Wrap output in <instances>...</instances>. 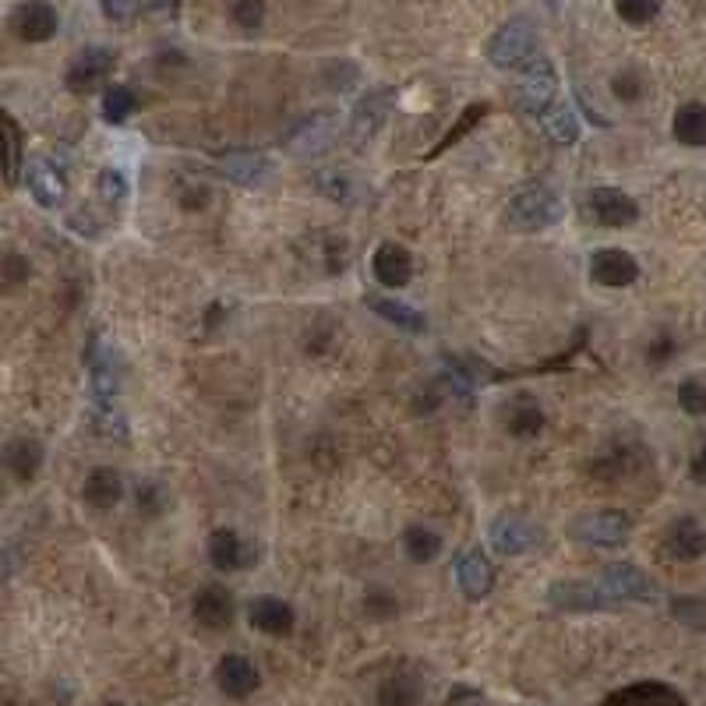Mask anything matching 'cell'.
Segmentation results:
<instances>
[{
    "mask_svg": "<svg viewBox=\"0 0 706 706\" xmlns=\"http://www.w3.org/2000/svg\"><path fill=\"white\" fill-rule=\"evenodd\" d=\"M562 216H565L562 198L551 188H541V184L516 191L505 205V223L519 234H541L547 226H555Z\"/></svg>",
    "mask_w": 706,
    "mask_h": 706,
    "instance_id": "1",
    "label": "cell"
},
{
    "mask_svg": "<svg viewBox=\"0 0 706 706\" xmlns=\"http://www.w3.org/2000/svg\"><path fill=\"white\" fill-rule=\"evenodd\" d=\"M533 56H537V36H533V25L527 18L505 22L488 42V61L494 67H502V71L527 67Z\"/></svg>",
    "mask_w": 706,
    "mask_h": 706,
    "instance_id": "2",
    "label": "cell"
},
{
    "mask_svg": "<svg viewBox=\"0 0 706 706\" xmlns=\"http://www.w3.org/2000/svg\"><path fill=\"white\" fill-rule=\"evenodd\" d=\"M555 103H558V71L547 56H533V61L522 67V78H519V106L527 110L530 117L541 121Z\"/></svg>",
    "mask_w": 706,
    "mask_h": 706,
    "instance_id": "3",
    "label": "cell"
},
{
    "mask_svg": "<svg viewBox=\"0 0 706 706\" xmlns=\"http://www.w3.org/2000/svg\"><path fill=\"white\" fill-rule=\"evenodd\" d=\"M632 533V519L621 508H604V513H587L572 522V537L590 547H618Z\"/></svg>",
    "mask_w": 706,
    "mask_h": 706,
    "instance_id": "4",
    "label": "cell"
},
{
    "mask_svg": "<svg viewBox=\"0 0 706 706\" xmlns=\"http://www.w3.org/2000/svg\"><path fill=\"white\" fill-rule=\"evenodd\" d=\"M601 587L612 593L615 601H632V604H657L660 601V587L657 579H650L640 565L632 562H615L607 565L601 576Z\"/></svg>",
    "mask_w": 706,
    "mask_h": 706,
    "instance_id": "5",
    "label": "cell"
},
{
    "mask_svg": "<svg viewBox=\"0 0 706 706\" xmlns=\"http://www.w3.org/2000/svg\"><path fill=\"white\" fill-rule=\"evenodd\" d=\"M336 141V113L318 110L307 117L293 121V127L282 135V149L290 155H318Z\"/></svg>",
    "mask_w": 706,
    "mask_h": 706,
    "instance_id": "6",
    "label": "cell"
},
{
    "mask_svg": "<svg viewBox=\"0 0 706 706\" xmlns=\"http://www.w3.org/2000/svg\"><path fill=\"white\" fill-rule=\"evenodd\" d=\"M590 279L604 290H626L640 279V262L621 248H601L590 254Z\"/></svg>",
    "mask_w": 706,
    "mask_h": 706,
    "instance_id": "7",
    "label": "cell"
},
{
    "mask_svg": "<svg viewBox=\"0 0 706 706\" xmlns=\"http://www.w3.org/2000/svg\"><path fill=\"white\" fill-rule=\"evenodd\" d=\"M547 601H551V607H558V612H607V607L618 604L601 583L593 587V583H579V579L551 583Z\"/></svg>",
    "mask_w": 706,
    "mask_h": 706,
    "instance_id": "8",
    "label": "cell"
},
{
    "mask_svg": "<svg viewBox=\"0 0 706 706\" xmlns=\"http://www.w3.org/2000/svg\"><path fill=\"white\" fill-rule=\"evenodd\" d=\"M56 28H61V18H56V8L47 0H25L11 14V33L22 42H47L56 36Z\"/></svg>",
    "mask_w": 706,
    "mask_h": 706,
    "instance_id": "9",
    "label": "cell"
},
{
    "mask_svg": "<svg viewBox=\"0 0 706 706\" xmlns=\"http://www.w3.org/2000/svg\"><path fill=\"white\" fill-rule=\"evenodd\" d=\"M191 615H194V621L202 629H212V632L230 629L234 618H237V601H234V593L226 590V587L209 583V587H202V590L194 593Z\"/></svg>",
    "mask_w": 706,
    "mask_h": 706,
    "instance_id": "10",
    "label": "cell"
},
{
    "mask_svg": "<svg viewBox=\"0 0 706 706\" xmlns=\"http://www.w3.org/2000/svg\"><path fill=\"white\" fill-rule=\"evenodd\" d=\"M110 71H113V53L106 47H89L71 61L64 81L75 96H89L110 78Z\"/></svg>",
    "mask_w": 706,
    "mask_h": 706,
    "instance_id": "11",
    "label": "cell"
},
{
    "mask_svg": "<svg viewBox=\"0 0 706 706\" xmlns=\"http://www.w3.org/2000/svg\"><path fill=\"white\" fill-rule=\"evenodd\" d=\"M371 273L386 290H403L414 279V254L395 240H381L371 254Z\"/></svg>",
    "mask_w": 706,
    "mask_h": 706,
    "instance_id": "12",
    "label": "cell"
},
{
    "mask_svg": "<svg viewBox=\"0 0 706 706\" xmlns=\"http://www.w3.org/2000/svg\"><path fill=\"white\" fill-rule=\"evenodd\" d=\"M587 205H590V216L601 226H612V230H621V226H632L635 219H640V205H635V198L618 191V188H593Z\"/></svg>",
    "mask_w": 706,
    "mask_h": 706,
    "instance_id": "13",
    "label": "cell"
},
{
    "mask_svg": "<svg viewBox=\"0 0 706 706\" xmlns=\"http://www.w3.org/2000/svg\"><path fill=\"white\" fill-rule=\"evenodd\" d=\"M544 541V530L522 516H499L491 522V544L499 555H527Z\"/></svg>",
    "mask_w": 706,
    "mask_h": 706,
    "instance_id": "14",
    "label": "cell"
},
{
    "mask_svg": "<svg viewBox=\"0 0 706 706\" xmlns=\"http://www.w3.org/2000/svg\"><path fill=\"white\" fill-rule=\"evenodd\" d=\"M660 544H664V555H668L671 562H696L706 555V530L699 527V519L678 516L668 522Z\"/></svg>",
    "mask_w": 706,
    "mask_h": 706,
    "instance_id": "15",
    "label": "cell"
},
{
    "mask_svg": "<svg viewBox=\"0 0 706 706\" xmlns=\"http://www.w3.org/2000/svg\"><path fill=\"white\" fill-rule=\"evenodd\" d=\"M254 558H259V551H254V544H248L244 537H240L237 530H216L209 537V562H212V569H219V572H240V569H248V565H254Z\"/></svg>",
    "mask_w": 706,
    "mask_h": 706,
    "instance_id": "16",
    "label": "cell"
},
{
    "mask_svg": "<svg viewBox=\"0 0 706 706\" xmlns=\"http://www.w3.org/2000/svg\"><path fill=\"white\" fill-rule=\"evenodd\" d=\"M89 386H92L96 409H113L121 392V378H117V367H113L110 346H103L99 339H92L89 346Z\"/></svg>",
    "mask_w": 706,
    "mask_h": 706,
    "instance_id": "17",
    "label": "cell"
},
{
    "mask_svg": "<svg viewBox=\"0 0 706 706\" xmlns=\"http://www.w3.org/2000/svg\"><path fill=\"white\" fill-rule=\"evenodd\" d=\"M216 685H219L223 696L248 699L251 692L262 685V675H259V668H254V664L244 654H226L216 664Z\"/></svg>",
    "mask_w": 706,
    "mask_h": 706,
    "instance_id": "18",
    "label": "cell"
},
{
    "mask_svg": "<svg viewBox=\"0 0 706 706\" xmlns=\"http://www.w3.org/2000/svg\"><path fill=\"white\" fill-rule=\"evenodd\" d=\"M25 184H28V191H33L36 198V205L42 209H56L64 202V194H67V177H64V169L50 163V160H33L25 169Z\"/></svg>",
    "mask_w": 706,
    "mask_h": 706,
    "instance_id": "19",
    "label": "cell"
},
{
    "mask_svg": "<svg viewBox=\"0 0 706 706\" xmlns=\"http://www.w3.org/2000/svg\"><path fill=\"white\" fill-rule=\"evenodd\" d=\"M248 618H251V629H259L265 635H276V640H282V635H290L293 626H297V612L293 607L282 601V597H254L251 607H248Z\"/></svg>",
    "mask_w": 706,
    "mask_h": 706,
    "instance_id": "20",
    "label": "cell"
},
{
    "mask_svg": "<svg viewBox=\"0 0 706 706\" xmlns=\"http://www.w3.org/2000/svg\"><path fill=\"white\" fill-rule=\"evenodd\" d=\"M604 706H689L685 696L668 682H632L626 689L612 692Z\"/></svg>",
    "mask_w": 706,
    "mask_h": 706,
    "instance_id": "21",
    "label": "cell"
},
{
    "mask_svg": "<svg viewBox=\"0 0 706 706\" xmlns=\"http://www.w3.org/2000/svg\"><path fill=\"white\" fill-rule=\"evenodd\" d=\"M389 110H392V89H371L367 96H361V103L353 106V121H350V131L357 141H367L381 131V124L389 121Z\"/></svg>",
    "mask_w": 706,
    "mask_h": 706,
    "instance_id": "22",
    "label": "cell"
},
{
    "mask_svg": "<svg viewBox=\"0 0 706 706\" xmlns=\"http://www.w3.org/2000/svg\"><path fill=\"white\" fill-rule=\"evenodd\" d=\"M456 583L463 590L466 601H480L488 597L494 587V565L488 562L484 551H466L456 562Z\"/></svg>",
    "mask_w": 706,
    "mask_h": 706,
    "instance_id": "23",
    "label": "cell"
},
{
    "mask_svg": "<svg viewBox=\"0 0 706 706\" xmlns=\"http://www.w3.org/2000/svg\"><path fill=\"white\" fill-rule=\"evenodd\" d=\"M544 424H547V417H544L541 403L527 392L516 395V400L502 409V428L513 438H537L544 431Z\"/></svg>",
    "mask_w": 706,
    "mask_h": 706,
    "instance_id": "24",
    "label": "cell"
},
{
    "mask_svg": "<svg viewBox=\"0 0 706 706\" xmlns=\"http://www.w3.org/2000/svg\"><path fill=\"white\" fill-rule=\"evenodd\" d=\"M364 304L371 307L381 322L395 325V329H400V332H409V336L428 332V318H424L417 307H409V304H403V301H395V297L371 293V297H364Z\"/></svg>",
    "mask_w": 706,
    "mask_h": 706,
    "instance_id": "25",
    "label": "cell"
},
{
    "mask_svg": "<svg viewBox=\"0 0 706 706\" xmlns=\"http://www.w3.org/2000/svg\"><path fill=\"white\" fill-rule=\"evenodd\" d=\"M219 169L230 180H237V184H262L265 177H273V160H268L265 152H251V149H244V152H230V155H223L219 160Z\"/></svg>",
    "mask_w": 706,
    "mask_h": 706,
    "instance_id": "26",
    "label": "cell"
},
{
    "mask_svg": "<svg viewBox=\"0 0 706 706\" xmlns=\"http://www.w3.org/2000/svg\"><path fill=\"white\" fill-rule=\"evenodd\" d=\"M81 499L89 502L92 508H113V505L124 499V480H121V474L110 470V466H96V470L85 477Z\"/></svg>",
    "mask_w": 706,
    "mask_h": 706,
    "instance_id": "27",
    "label": "cell"
},
{
    "mask_svg": "<svg viewBox=\"0 0 706 706\" xmlns=\"http://www.w3.org/2000/svg\"><path fill=\"white\" fill-rule=\"evenodd\" d=\"M42 456H47V452H42V445L36 442V438H28V434L14 438V442H8V449H4L8 470H11L14 480H22V484H28V480L39 474Z\"/></svg>",
    "mask_w": 706,
    "mask_h": 706,
    "instance_id": "28",
    "label": "cell"
},
{
    "mask_svg": "<svg viewBox=\"0 0 706 706\" xmlns=\"http://www.w3.org/2000/svg\"><path fill=\"white\" fill-rule=\"evenodd\" d=\"M442 547H445L442 533L424 527V522H409V527L403 530V551L414 565H431L438 555H442Z\"/></svg>",
    "mask_w": 706,
    "mask_h": 706,
    "instance_id": "29",
    "label": "cell"
},
{
    "mask_svg": "<svg viewBox=\"0 0 706 706\" xmlns=\"http://www.w3.org/2000/svg\"><path fill=\"white\" fill-rule=\"evenodd\" d=\"M671 135L675 141H682L689 149H703L706 146V106L703 103L678 106L675 121H671Z\"/></svg>",
    "mask_w": 706,
    "mask_h": 706,
    "instance_id": "30",
    "label": "cell"
},
{
    "mask_svg": "<svg viewBox=\"0 0 706 706\" xmlns=\"http://www.w3.org/2000/svg\"><path fill=\"white\" fill-rule=\"evenodd\" d=\"M541 127H544V135L555 141V146H576V141H579V117H576V110L565 106V103L551 106L541 117Z\"/></svg>",
    "mask_w": 706,
    "mask_h": 706,
    "instance_id": "31",
    "label": "cell"
},
{
    "mask_svg": "<svg viewBox=\"0 0 706 706\" xmlns=\"http://www.w3.org/2000/svg\"><path fill=\"white\" fill-rule=\"evenodd\" d=\"M424 689L414 675H392L378 685V706H420Z\"/></svg>",
    "mask_w": 706,
    "mask_h": 706,
    "instance_id": "32",
    "label": "cell"
},
{
    "mask_svg": "<svg viewBox=\"0 0 706 706\" xmlns=\"http://www.w3.org/2000/svg\"><path fill=\"white\" fill-rule=\"evenodd\" d=\"M135 106H138V99H135L131 89H127V85H110V89L103 92V117H106V124H124L135 113Z\"/></svg>",
    "mask_w": 706,
    "mask_h": 706,
    "instance_id": "33",
    "label": "cell"
},
{
    "mask_svg": "<svg viewBox=\"0 0 706 706\" xmlns=\"http://www.w3.org/2000/svg\"><path fill=\"white\" fill-rule=\"evenodd\" d=\"M127 194H131V184H127L124 169L117 166L99 169V198H103L110 209H121L127 202Z\"/></svg>",
    "mask_w": 706,
    "mask_h": 706,
    "instance_id": "34",
    "label": "cell"
},
{
    "mask_svg": "<svg viewBox=\"0 0 706 706\" xmlns=\"http://www.w3.org/2000/svg\"><path fill=\"white\" fill-rule=\"evenodd\" d=\"M484 117H488V103H470V106L463 110V117L456 121V127H449V135H445L442 141H438L431 155H442L445 149H452V146H456V141H459L463 135H470L474 127H477L480 121H484Z\"/></svg>",
    "mask_w": 706,
    "mask_h": 706,
    "instance_id": "35",
    "label": "cell"
},
{
    "mask_svg": "<svg viewBox=\"0 0 706 706\" xmlns=\"http://www.w3.org/2000/svg\"><path fill=\"white\" fill-rule=\"evenodd\" d=\"M318 188L329 194V198H336V202H357V198L364 194L361 180L353 177V174H322L318 177Z\"/></svg>",
    "mask_w": 706,
    "mask_h": 706,
    "instance_id": "36",
    "label": "cell"
},
{
    "mask_svg": "<svg viewBox=\"0 0 706 706\" xmlns=\"http://www.w3.org/2000/svg\"><path fill=\"white\" fill-rule=\"evenodd\" d=\"M615 11L629 25H650L660 14V0H615Z\"/></svg>",
    "mask_w": 706,
    "mask_h": 706,
    "instance_id": "37",
    "label": "cell"
},
{
    "mask_svg": "<svg viewBox=\"0 0 706 706\" xmlns=\"http://www.w3.org/2000/svg\"><path fill=\"white\" fill-rule=\"evenodd\" d=\"M678 406L692 417H706V378H685L678 386Z\"/></svg>",
    "mask_w": 706,
    "mask_h": 706,
    "instance_id": "38",
    "label": "cell"
},
{
    "mask_svg": "<svg viewBox=\"0 0 706 706\" xmlns=\"http://www.w3.org/2000/svg\"><path fill=\"white\" fill-rule=\"evenodd\" d=\"M671 615L689 629H706V601L703 597H675Z\"/></svg>",
    "mask_w": 706,
    "mask_h": 706,
    "instance_id": "39",
    "label": "cell"
},
{
    "mask_svg": "<svg viewBox=\"0 0 706 706\" xmlns=\"http://www.w3.org/2000/svg\"><path fill=\"white\" fill-rule=\"evenodd\" d=\"M4 135H8V188L22 180V131L14 117H4Z\"/></svg>",
    "mask_w": 706,
    "mask_h": 706,
    "instance_id": "40",
    "label": "cell"
},
{
    "mask_svg": "<svg viewBox=\"0 0 706 706\" xmlns=\"http://www.w3.org/2000/svg\"><path fill=\"white\" fill-rule=\"evenodd\" d=\"M230 18L244 28V33H254L265 22V4L262 0H230Z\"/></svg>",
    "mask_w": 706,
    "mask_h": 706,
    "instance_id": "41",
    "label": "cell"
},
{
    "mask_svg": "<svg viewBox=\"0 0 706 706\" xmlns=\"http://www.w3.org/2000/svg\"><path fill=\"white\" fill-rule=\"evenodd\" d=\"M612 89H615L618 99H626V103H635V99L643 96V78L635 75V71H621V75H615Z\"/></svg>",
    "mask_w": 706,
    "mask_h": 706,
    "instance_id": "42",
    "label": "cell"
},
{
    "mask_svg": "<svg viewBox=\"0 0 706 706\" xmlns=\"http://www.w3.org/2000/svg\"><path fill=\"white\" fill-rule=\"evenodd\" d=\"M364 612H367V615H375V618H389V615L400 612V604H395L392 593H386V590H371V593H367V597H364Z\"/></svg>",
    "mask_w": 706,
    "mask_h": 706,
    "instance_id": "43",
    "label": "cell"
},
{
    "mask_svg": "<svg viewBox=\"0 0 706 706\" xmlns=\"http://www.w3.org/2000/svg\"><path fill=\"white\" fill-rule=\"evenodd\" d=\"M99 8H103V14H106L110 22L124 25V22H131L135 14H138L141 0H99Z\"/></svg>",
    "mask_w": 706,
    "mask_h": 706,
    "instance_id": "44",
    "label": "cell"
},
{
    "mask_svg": "<svg viewBox=\"0 0 706 706\" xmlns=\"http://www.w3.org/2000/svg\"><path fill=\"white\" fill-rule=\"evenodd\" d=\"M675 350H678V343H675L671 336H657L654 343H650V350H646V361L650 364H668L675 357Z\"/></svg>",
    "mask_w": 706,
    "mask_h": 706,
    "instance_id": "45",
    "label": "cell"
},
{
    "mask_svg": "<svg viewBox=\"0 0 706 706\" xmlns=\"http://www.w3.org/2000/svg\"><path fill=\"white\" fill-rule=\"evenodd\" d=\"M138 508H141V513H149V516L160 513V488H155V484L138 488Z\"/></svg>",
    "mask_w": 706,
    "mask_h": 706,
    "instance_id": "46",
    "label": "cell"
},
{
    "mask_svg": "<svg viewBox=\"0 0 706 706\" xmlns=\"http://www.w3.org/2000/svg\"><path fill=\"white\" fill-rule=\"evenodd\" d=\"M141 8H146L149 14H155V18H169V14H177L180 0H141Z\"/></svg>",
    "mask_w": 706,
    "mask_h": 706,
    "instance_id": "47",
    "label": "cell"
},
{
    "mask_svg": "<svg viewBox=\"0 0 706 706\" xmlns=\"http://www.w3.org/2000/svg\"><path fill=\"white\" fill-rule=\"evenodd\" d=\"M4 268H8V282H11V287H14V282H18V279H25V276H28V262H25V259H18V254H8Z\"/></svg>",
    "mask_w": 706,
    "mask_h": 706,
    "instance_id": "48",
    "label": "cell"
},
{
    "mask_svg": "<svg viewBox=\"0 0 706 706\" xmlns=\"http://www.w3.org/2000/svg\"><path fill=\"white\" fill-rule=\"evenodd\" d=\"M689 477L696 480V484H706V445L692 456V463H689Z\"/></svg>",
    "mask_w": 706,
    "mask_h": 706,
    "instance_id": "49",
    "label": "cell"
},
{
    "mask_svg": "<svg viewBox=\"0 0 706 706\" xmlns=\"http://www.w3.org/2000/svg\"><path fill=\"white\" fill-rule=\"evenodd\" d=\"M110 706H121V703H110Z\"/></svg>",
    "mask_w": 706,
    "mask_h": 706,
    "instance_id": "50",
    "label": "cell"
}]
</instances>
